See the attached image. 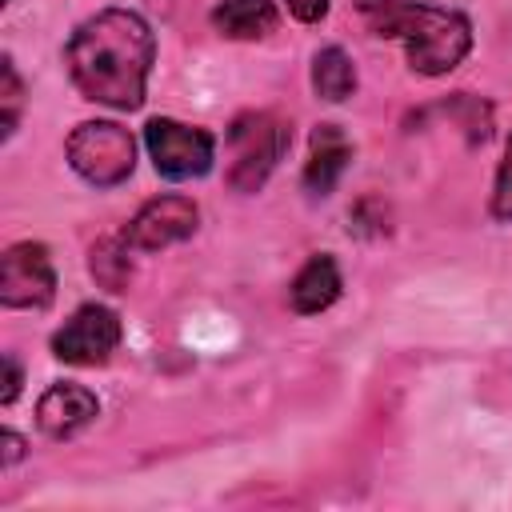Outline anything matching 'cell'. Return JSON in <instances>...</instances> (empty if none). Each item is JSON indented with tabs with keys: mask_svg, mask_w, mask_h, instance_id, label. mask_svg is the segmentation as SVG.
Listing matches in <instances>:
<instances>
[{
	"mask_svg": "<svg viewBox=\"0 0 512 512\" xmlns=\"http://www.w3.org/2000/svg\"><path fill=\"white\" fill-rule=\"evenodd\" d=\"M152 52H156L152 32L136 12L104 8L72 32V40L64 48V60H68L72 84L88 100L132 112V108L144 104Z\"/></svg>",
	"mask_w": 512,
	"mask_h": 512,
	"instance_id": "cell-1",
	"label": "cell"
},
{
	"mask_svg": "<svg viewBox=\"0 0 512 512\" xmlns=\"http://www.w3.org/2000/svg\"><path fill=\"white\" fill-rule=\"evenodd\" d=\"M356 12L376 36L400 40L412 72L420 76L452 72L472 48V24L448 8H428L416 0H356Z\"/></svg>",
	"mask_w": 512,
	"mask_h": 512,
	"instance_id": "cell-2",
	"label": "cell"
},
{
	"mask_svg": "<svg viewBox=\"0 0 512 512\" xmlns=\"http://www.w3.org/2000/svg\"><path fill=\"white\" fill-rule=\"evenodd\" d=\"M292 128L276 112H240L228 128V184L236 192H260L280 156L288 152Z\"/></svg>",
	"mask_w": 512,
	"mask_h": 512,
	"instance_id": "cell-3",
	"label": "cell"
},
{
	"mask_svg": "<svg viewBox=\"0 0 512 512\" xmlns=\"http://www.w3.org/2000/svg\"><path fill=\"white\" fill-rule=\"evenodd\" d=\"M68 164L96 188H116L136 168V140L116 120H84L68 136Z\"/></svg>",
	"mask_w": 512,
	"mask_h": 512,
	"instance_id": "cell-4",
	"label": "cell"
},
{
	"mask_svg": "<svg viewBox=\"0 0 512 512\" xmlns=\"http://www.w3.org/2000/svg\"><path fill=\"white\" fill-rule=\"evenodd\" d=\"M144 144H148V156H152L156 172L168 176V180L204 176V172L212 168V160H216V140H212V132L192 128V124H180V120H168V116L148 120Z\"/></svg>",
	"mask_w": 512,
	"mask_h": 512,
	"instance_id": "cell-5",
	"label": "cell"
},
{
	"mask_svg": "<svg viewBox=\"0 0 512 512\" xmlns=\"http://www.w3.org/2000/svg\"><path fill=\"white\" fill-rule=\"evenodd\" d=\"M56 296V272L44 244H12L0 260V300L4 308H48Z\"/></svg>",
	"mask_w": 512,
	"mask_h": 512,
	"instance_id": "cell-6",
	"label": "cell"
},
{
	"mask_svg": "<svg viewBox=\"0 0 512 512\" xmlns=\"http://www.w3.org/2000/svg\"><path fill=\"white\" fill-rule=\"evenodd\" d=\"M120 344V316L104 304H84L52 336V356L64 364H104Z\"/></svg>",
	"mask_w": 512,
	"mask_h": 512,
	"instance_id": "cell-7",
	"label": "cell"
},
{
	"mask_svg": "<svg viewBox=\"0 0 512 512\" xmlns=\"http://www.w3.org/2000/svg\"><path fill=\"white\" fill-rule=\"evenodd\" d=\"M196 220L200 212L188 196H156L128 220L120 240L128 252H160L176 240H188L196 232Z\"/></svg>",
	"mask_w": 512,
	"mask_h": 512,
	"instance_id": "cell-8",
	"label": "cell"
},
{
	"mask_svg": "<svg viewBox=\"0 0 512 512\" xmlns=\"http://www.w3.org/2000/svg\"><path fill=\"white\" fill-rule=\"evenodd\" d=\"M96 412H100V404H96V396L88 388H80V384H52L40 396V404H36V424H40L44 436L68 440L80 428H88L96 420Z\"/></svg>",
	"mask_w": 512,
	"mask_h": 512,
	"instance_id": "cell-9",
	"label": "cell"
},
{
	"mask_svg": "<svg viewBox=\"0 0 512 512\" xmlns=\"http://www.w3.org/2000/svg\"><path fill=\"white\" fill-rule=\"evenodd\" d=\"M352 160V144L336 124H320L312 132V148H308V164H304V188L312 196H328L336 188V180L344 176Z\"/></svg>",
	"mask_w": 512,
	"mask_h": 512,
	"instance_id": "cell-10",
	"label": "cell"
},
{
	"mask_svg": "<svg viewBox=\"0 0 512 512\" xmlns=\"http://www.w3.org/2000/svg\"><path fill=\"white\" fill-rule=\"evenodd\" d=\"M340 288H344V284H340L336 260H332L328 252H316V256L296 272V280H292V288H288V300H292V308H296L300 316H316V312H324V308L336 304Z\"/></svg>",
	"mask_w": 512,
	"mask_h": 512,
	"instance_id": "cell-11",
	"label": "cell"
},
{
	"mask_svg": "<svg viewBox=\"0 0 512 512\" xmlns=\"http://www.w3.org/2000/svg\"><path fill=\"white\" fill-rule=\"evenodd\" d=\"M276 4L272 0H220L212 8V28L232 40H260L276 28Z\"/></svg>",
	"mask_w": 512,
	"mask_h": 512,
	"instance_id": "cell-12",
	"label": "cell"
},
{
	"mask_svg": "<svg viewBox=\"0 0 512 512\" xmlns=\"http://www.w3.org/2000/svg\"><path fill=\"white\" fill-rule=\"evenodd\" d=\"M312 88H316V96H324L332 104H340V100H348L356 92V68H352L344 48H320L316 52V60H312Z\"/></svg>",
	"mask_w": 512,
	"mask_h": 512,
	"instance_id": "cell-13",
	"label": "cell"
},
{
	"mask_svg": "<svg viewBox=\"0 0 512 512\" xmlns=\"http://www.w3.org/2000/svg\"><path fill=\"white\" fill-rule=\"evenodd\" d=\"M92 272H96L108 288H124V280H128V248H124V240H116V244H96V248H92Z\"/></svg>",
	"mask_w": 512,
	"mask_h": 512,
	"instance_id": "cell-14",
	"label": "cell"
},
{
	"mask_svg": "<svg viewBox=\"0 0 512 512\" xmlns=\"http://www.w3.org/2000/svg\"><path fill=\"white\" fill-rule=\"evenodd\" d=\"M492 216L496 220H512V140L504 148V160L496 168V188H492Z\"/></svg>",
	"mask_w": 512,
	"mask_h": 512,
	"instance_id": "cell-15",
	"label": "cell"
},
{
	"mask_svg": "<svg viewBox=\"0 0 512 512\" xmlns=\"http://www.w3.org/2000/svg\"><path fill=\"white\" fill-rule=\"evenodd\" d=\"M4 136H12L16 132V116H20V76H16V68H12V56H4Z\"/></svg>",
	"mask_w": 512,
	"mask_h": 512,
	"instance_id": "cell-16",
	"label": "cell"
},
{
	"mask_svg": "<svg viewBox=\"0 0 512 512\" xmlns=\"http://www.w3.org/2000/svg\"><path fill=\"white\" fill-rule=\"evenodd\" d=\"M288 4V12L296 16V20H304V24H316V20H324V12H328V0H284Z\"/></svg>",
	"mask_w": 512,
	"mask_h": 512,
	"instance_id": "cell-17",
	"label": "cell"
},
{
	"mask_svg": "<svg viewBox=\"0 0 512 512\" xmlns=\"http://www.w3.org/2000/svg\"><path fill=\"white\" fill-rule=\"evenodd\" d=\"M4 368H8V380H4L0 400H4V404H12V400H16V392H20V364H16L12 356H4Z\"/></svg>",
	"mask_w": 512,
	"mask_h": 512,
	"instance_id": "cell-18",
	"label": "cell"
},
{
	"mask_svg": "<svg viewBox=\"0 0 512 512\" xmlns=\"http://www.w3.org/2000/svg\"><path fill=\"white\" fill-rule=\"evenodd\" d=\"M4 448H8V452H4V460H8V464H12V460H20V452H24V444H20V436H16V432H4Z\"/></svg>",
	"mask_w": 512,
	"mask_h": 512,
	"instance_id": "cell-19",
	"label": "cell"
}]
</instances>
